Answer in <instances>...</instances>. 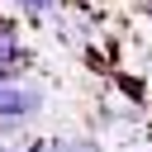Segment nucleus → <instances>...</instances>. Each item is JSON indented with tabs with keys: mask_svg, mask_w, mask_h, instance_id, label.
<instances>
[{
	"mask_svg": "<svg viewBox=\"0 0 152 152\" xmlns=\"http://www.w3.org/2000/svg\"><path fill=\"white\" fill-rule=\"evenodd\" d=\"M0 152H24V142H0Z\"/></svg>",
	"mask_w": 152,
	"mask_h": 152,
	"instance_id": "nucleus-4",
	"label": "nucleus"
},
{
	"mask_svg": "<svg viewBox=\"0 0 152 152\" xmlns=\"http://www.w3.org/2000/svg\"><path fill=\"white\" fill-rule=\"evenodd\" d=\"M109 81H114V95H119L124 104H133V109H147V95H152V86H147V76H142V71H109Z\"/></svg>",
	"mask_w": 152,
	"mask_h": 152,
	"instance_id": "nucleus-2",
	"label": "nucleus"
},
{
	"mask_svg": "<svg viewBox=\"0 0 152 152\" xmlns=\"http://www.w3.org/2000/svg\"><path fill=\"white\" fill-rule=\"evenodd\" d=\"M133 152H152V147H133Z\"/></svg>",
	"mask_w": 152,
	"mask_h": 152,
	"instance_id": "nucleus-5",
	"label": "nucleus"
},
{
	"mask_svg": "<svg viewBox=\"0 0 152 152\" xmlns=\"http://www.w3.org/2000/svg\"><path fill=\"white\" fill-rule=\"evenodd\" d=\"M43 152H104V142L90 128H71V133H43Z\"/></svg>",
	"mask_w": 152,
	"mask_h": 152,
	"instance_id": "nucleus-1",
	"label": "nucleus"
},
{
	"mask_svg": "<svg viewBox=\"0 0 152 152\" xmlns=\"http://www.w3.org/2000/svg\"><path fill=\"white\" fill-rule=\"evenodd\" d=\"M10 10L19 14V19H28V24H48L57 10H66L62 0H10Z\"/></svg>",
	"mask_w": 152,
	"mask_h": 152,
	"instance_id": "nucleus-3",
	"label": "nucleus"
}]
</instances>
